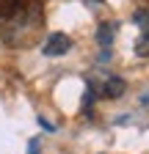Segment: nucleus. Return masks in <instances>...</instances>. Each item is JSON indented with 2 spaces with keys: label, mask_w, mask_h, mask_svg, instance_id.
I'll list each match as a JSON object with an SVG mask.
<instances>
[{
  "label": "nucleus",
  "mask_w": 149,
  "mask_h": 154,
  "mask_svg": "<svg viewBox=\"0 0 149 154\" xmlns=\"http://www.w3.org/2000/svg\"><path fill=\"white\" fill-rule=\"evenodd\" d=\"M42 19L39 0H0V36L8 44H28Z\"/></svg>",
  "instance_id": "1"
},
{
  "label": "nucleus",
  "mask_w": 149,
  "mask_h": 154,
  "mask_svg": "<svg viewBox=\"0 0 149 154\" xmlns=\"http://www.w3.org/2000/svg\"><path fill=\"white\" fill-rule=\"evenodd\" d=\"M88 88L94 91V96H100V99H119L127 85H124V80L119 74H94L88 80Z\"/></svg>",
  "instance_id": "2"
},
{
  "label": "nucleus",
  "mask_w": 149,
  "mask_h": 154,
  "mask_svg": "<svg viewBox=\"0 0 149 154\" xmlns=\"http://www.w3.org/2000/svg\"><path fill=\"white\" fill-rule=\"evenodd\" d=\"M72 50V38L66 33H50L42 44V55L44 58H61Z\"/></svg>",
  "instance_id": "3"
},
{
  "label": "nucleus",
  "mask_w": 149,
  "mask_h": 154,
  "mask_svg": "<svg viewBox=\"0 0 149 154\" xmlns=\"http://www.w3.org/2000/svg\"><path fill=\"white\" fill-rule=\"evenodd\" d=\"M113 30H116L113 22H102V25H100V30H97V42H100L102 52H110V44H113V36H116Z\"/></svg>",
  "instance_id": "4"
},
{
  "label": "nucleus",
  "mask_w": 149,
  "mask_h": 154,
  "mask_svg": "<svg viewBox=\"0 0 149 154\" xmlns=\"http://www.w3.org/2000/svg\"><path fill=\"white\" fill-rule=\"evenodd\" d=\"M135 55L149 58V28H141V36H138V42H135Z\"/></svg>",
  "instance_id": "5"
},
{
  "label": "nucleus",
  "mask_w": 149,
  "mask_h": 154,
  "mask_svg": "<svg viewBox=\"0 0 149 154\" xmlns=\"http://www.w3.org/2000/svg\"><path fill=\"white\" fill-rule=\"evenodd\" d=\"M28 154H39V140H30L28 143Z\"/></svg>",
  "instance_id": "6"
}]
</instances>
